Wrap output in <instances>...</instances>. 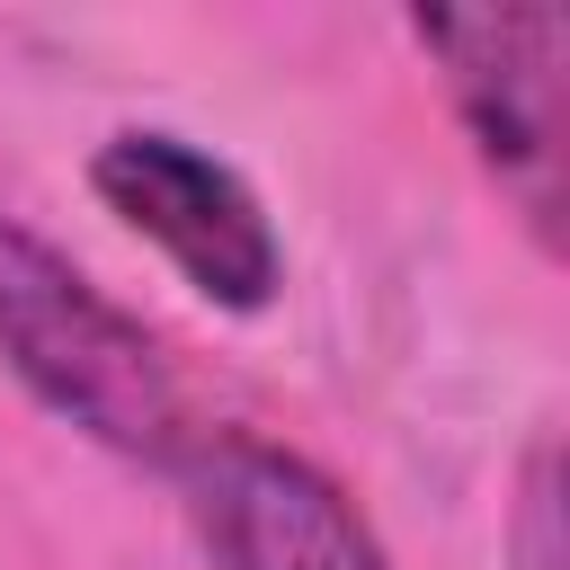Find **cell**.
Masks as SVG:
<instances>
[{"instance_id": "obj_1", "label": "cell", "mask_w": 570, "mask_h": 570, "mask_svg": "<svg viewBox=\"0 0 570 570\" xmlns=\"http://www.w3.org/2000/svg\"><path fill=\"white\" fill-rule=\"evenodd\" d=\"M0 365L80 436L178 472V454L214 428L169 365V347L107 303L53 240H36L18 214H0Z\"/></svg>"}, {"instance_id": "obj_2", "label": "cell", "mask_w": 570, "mask_h": 570, "mask_svg": "<svg viewBox=\"0 0 570 570\" xmlns=\"http://www.w3.org/2000/svg\"><path fill=\"white\" fill-rule=\"evenodd\" d=\"M410 36L445 62L454 116L525 214L543 249H561V151H570V18L561 9H419Z\"/></svg>"}, {"instance_id": "obj_4", "label": "cell", "mask_w": 570, "mask_h": 570, "mask_svg": "<svg viewBox=\"0 0 570 570\" xmlns=\"http://www.w3.org/2000/svg\"><path fill=\"white\" fill-rule=\"evenodd\" d=\"M178 490L214 570H392L356 499L276 436L205 428L178 454Z\"/></svg>"}, {"instance_id": "obj_3", "label": "cell", "mask_w": 570, "mask_h": 570, "mask_svg": "<svg viewBox=\"0 0 570 570\" xmlns=\"http://www.w3.org/2000/svg\"><path fill=\"white\" fill-rule=\"evenodd\" d=\"M89 187L107 196L116 223H134L151 249H169V267L223 303V312H267L285 285V249L276 223L258 214L249 178L223 169L214 151L178 142V134H107L89 160Z\"/></svg>"}]
</instances>
